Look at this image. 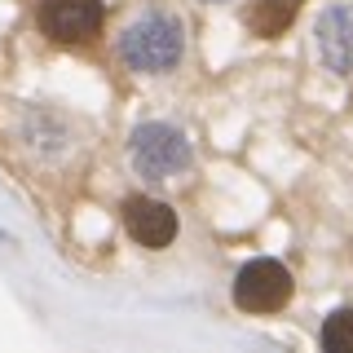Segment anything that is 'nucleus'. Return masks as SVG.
Instances as JSON below:
<instances>
[{
	"instance_id": "obj_1",
	"label": "nucleus",
	"mask_w": 353,
	"mask_h": 353,
	"mask_svg": "<svg viewBox=\"0 0 353 353\" xmlns=\"http://www.w3.org/2000/svg\"><path fill=\"white\" fill-rule=\"evenodd\" d=\"M119 49V62L128 71H141V75H163L181 62L185 53V22L172 14V9H146L119 31L115 40Z\"/></svg>"
},
{
	"instance_id": "obj_2",
	"label": "nucleus",
	"mask_w": 353,
	"mask_h": 353,
	"mask_svg": "<svg viewBox=\"0 0 353 353\" xmlns=\"http://www.w3.org/2000/svg\"><path fill=\"white\" fill-rule=\"evenodd\" d=\"M128 159L146 181H168V176L190 168V141H185L181 128L163 124V119H150V124H137L128 137Z\"/></svg>"
},
{
	"instance_id": "obj_3",
	"label": "nucleus",
	"mask_w": 353,
	"mask_h": 353,
	"mask_svg": "<svg viewBox=\"0 0 353 353\" xmlns=\"http://www.w3.org/2000/svg\"><path fill=\"white\" fill-rule=\"evenodd\" d=\"M292 270H287L283 261H248L239 270L234 279V305L248 309V314H274V309H283L287 301H292Z\"/></svg>"
},
{
	"instance_id": "obj_4",
	"label": "nucleus",
	"mask_w": 353,
	"mask_h": 353,
	"mask_svg": "<svg viewBox=\"0 0 353 353\" xmlns=\"http://www.w3.org/2000/svg\"><path fill=\"white\" fill-rule=\"evenodd\" d=\"M102 0H44L40 5V27L58 44H84L102 31Z\"/></svg>"
},
{
	"instance_id": "obj_5",
	"label": "nucleus",
	"mask_w": 353,
	"mask_h": 353,
	"mask_svg": "<svg viewBox=\"0 0 353 353\" xmlns=\"http://www.w3.org/2000/svg\"><path fill=\"white\" fill-rule=\"evenodd\" d=\"M124 230L132 234V243L159 252V248H168V243L176 239V212L168 203H159V199L132 194L124 203Z\"/></svg>"
},
{
	"instance_id": "obj_6",
	"label": "nucleus",
	"mask_w": 353,
	"mask_h": 353,
	"mask_svg": "<svg viewBox=\"0 0 353 353\" xmlns=\"http://www.w3.org/2000/svg\"><path fill=\"white\" fill-rule=\"evenodd\" d=\"M318 53H323L327 71L353 75V5H331L314 22Z\"/></svg>"
},
{
	"instance_id": "obj_7",
	"label": "nucleus",
	"mask_w": 353,
	"mask_h": 353,
	"mask_svg": "<svg viewBox=\"0 0 353 353\" xmlns=\"http://www.w3.org/2000/svg\"><path fill=\"white\" fill-rule=\"evenodd\" d=\"M296 14H301V0H248V14L243 18H248L252 36L274 40L296 22Z\"/></svg>"
},
{
	"instance_id": "obj_8",
	"label": "nucleus",
	"mask_w": 353,
	"mask_h": 353,
	"mask_svg": "<svg viewBox=\"0 0 353 353\" xmlns=\"http://www.w3.org/2000/svg\"><path fill=\"white\" fill-rule=\"evenodd\" d=\"M323 353H353V305L336 309L323 323Z\"/></svg>"
}]
</instances>
